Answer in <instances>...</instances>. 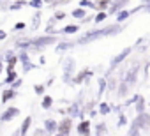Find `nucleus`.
Returning a JSON list of instances; mask_svg holds the SVG:
<instances>
[{"instance_id":"f257e3e1","label":"nucleus","mask_w":150,"mask_h":136,"mask_svg":"<svg viewBox=\"0 0 150 136\" xmlns=\"http://www.w3.org/2000/svg\"><path fill=\"white\" fill-rule=\"evenodd\" d=\"M120 30H122L120 23H115V25H110V27H104V28H97V30L88 32L87 35L80 37L78 42H80V44H87V42H92V41H96V39H99V37H104V35H115V34H118Z\"/></svg>"},{"instance_id":"f03ea898","label":"nucleus","mask_w":150,"mask_h":136,"mask_svg":"<svg viewBox=\"0 0 150 136\" xmlns=\"http://www.w3.org/2000/svg\"><path fill=\"white\" fill-rule=\"evenodd\" d=\"M57 39L53 35H42V37H37L34 39V46L35 48H42V46H50V44H55Z\"/></svg>"},{"instance_id":"7ed1b4c3","label":"nucleus","mask_w":150,"mask_h":136,"mask_svg":"<svg viewBox=\"0 0 150 136\" xmlns=\"http://www.w3.org/2000/svg\"><path fill=\"white\" fill-rule=\"evenodd\" d=\"M71 125H72V118H71V117L62 118V120L58 122V132L64 134V136H67V134L71 132Z\"/></svg>"},{"instance_id":"20e7f679","label":"nucleus","mask_w":150,"mask_h":136,"mask_svg":"<svg viewBox=\"0 0 150 136\" xmlns=\"http://www.w3.org/2000/svg\"><path fill=\"white\" fill-rule=\"evenodd\" d=\"M18 115H20V110L11 106V108H7V110L2 113V117H0V118H2V122H9V120H13V118L18 117Z\"/></svg>"},{"instance_id":"39448f33","label":"nucleus","mask_w":150,"mask_h":136,"mask_svg":"<svg viewBox=\"0 0 150 136\" xmlns=\"http://www.w3.org/2000/svg\"><path fill=\"white\" fill-rule=\"evenodd\" d=\"M72 69H74V60L72 58H69V60H65V67H64V81L65 83H69L71 81V73H72Z\"/></svg>"},{"instance_id":"423d86ee","label":"nucleus","mask_w":150,"mask_h":136,"mask_svg":"<svg viewBox=\"0 0 150 136\" xmlns=\"http://www.w3.org/2000/svg\"><path fill=\"white\" fill-rule=\"evenodd\" d=\"M136 124H138L141 129H148V127H150V115H148V113H139L138 118H136Z\"/></svg>"},{"instance_id":"0eeeda50","label":"nucleus","mask_w":150,"mask_h":136,"mask_svg":"<svg viewBox=\"0 0 150 136\" xmlns=\"http://www.w3.org/2000/svg\"><path fill=\"white\" fill-rule=\"evenodd\" d=\"M129 53H131V48H125V50H122V51H120V53H118V55H117L113 60H111V67H117L120 62H124V60L127 58V55H129Z\"/></svg>"},{"instance_id":"6e6552de","label":"nucleus","mask_w":150,"mask_h":136,"mask_svg":"<svg viewBox=\"0 0 150 136\" xmlns=\"http://www.w3.org/2000/svg\"><path fill=\"white\" fill-rule=\"evenodd\" d=\"M138 71H139V64H136V65H132L131 69H129V73H127V78H125V81L129 83V85H132L134 81H136V76H138Z\"/></svg>"},{"instance_id":"1a4fd4ad","label":"nucleus","mask_w":150,"mask_h":136,"mask_svg":"<svg viewBox=\"0 0 150 136\" xmlns=\"http://www.w3.org/2000/svg\"><path fill=\"white\" fill-rule=\"evenodd\" d=\"M127 2H129V0H117V2L110 7V13H111V14H118V13H122V11H124V6H125Z\"/></svg>"},{"instance_id":"9d476101","label":"nucleus","mask_w":150,"mask_h":136,"mask_svg":"<svg viewBox=\"0 0 150 136\" xmlns=\"http://www.w3.org/2000/svg\"><path fill=\"white\" fill-rule=\"evenodd\" d=\"M78 132H80L81 136H90V122H88V120L80 122V125H78Z\"/></svg>"},{"instance_id":"9b49d317","label":"nucleus","mask_w":150,"mask_h":136,"mask_svg":"<svg viewBox=\"0 0 150 136\" xmlns=\"http://www.w3.org/2000/svg\"><path fill=\"white\" fill-rule=\"evenodd\" d=\"M44 129H46L48 132H57V131H58V124H57L53 118H48V120L44 122Z\"/></svg>"},{"instance_id":"f8f14e48","label":"nucleus","mask_w":150,"mask_h":136,"mask_svg":"<svg viewBox=\"0 0 150 136\" xmlns=\"http://www.w3.org/2000/svg\"><path fill=\"white\" fill-rule=\"evenodd\" d=\"M30 125H32V118H30V117H27V118L23 120V124H21V127H20V136H25V134L28 132V129H30Z\"/></svg>"},{"instance_id":"ddd939ff","label":"nucleus","mask_w":150,"mask_h":136,"mask_svg":"<svg viewBox=\"0 0 150 136\" xmlns=\"http://www.w3.org/2000/svg\"><path fill=\"white\" fill-rule=\"evenodd\" d=\"M16 96V92L13 90V89H7V90H4V94H2V103H7L9 99H13Z\"/></svg>"},{"instance_id":"4468645a","label":"nucleus","mask_w":150,"mask_h":136,"mask_svg":"<svg viewBox=\"0 0 150 136\" xmlns=\"http://www.w3.org/2000/svg\"><path fill=\"white\" fill-rule=\"evenodd\" d=\"M145 106H146V103H145V99L139 96V99H138V103H136V111H138V115H139V113H145Z\"/></svg>"},{"instance_id":"2eb2a0df","label":"nucleus","mask_w":150,"mask_h":136,"mask_svg":"<svg viewBox=\"0 0 150 136\" xmlns=\"http://www.w3.org/2000/svg\"><path fill=\"white\" fill-rule=\"evenodd\" d=\"M72 16H74V18H80V20L83 21V20L87 18V13H85V9L80 7V9H74V11H72Z\"/></svg>"},{"instance_id":"dca6fc26","label":"nucleus","mask_w":150,"mask_h":136,"mask_svg":"<svg viewBox=\"0 0 150 136\" xmlns=\"http://www.w3.org/2000/svg\"><path fill=\"white\" fill-rule=\"evenodd\" d=\"M110 2H111V0H97V4H96V9H99L101 13L110 6Z\"/></svg>"},{"instance_id":"f3484780","label":"nucleus","mask_w":150,"mask_h":136,"mask_svg":"<svg viewBox=\"0 0 150 136\" xmlns=\"http://www.w3.org/2000/svg\"><path fill=\"white\" fill-rule=\"evenodd\" d=\"M129 16H131V13L124 9L122 13H118V14H117V23H122V21H125V20L129 18Z\"/></svg>"},{"instance_id":"a211bd4d","label":"nucleus","mask_w":150,"mask_h":136,"mask_svg":"<svg viewBox=\"0 0 150 136\" xmlns=\"http://www.w3.org/2000/svg\"><path fill=\"white\" fill-rule=\"evenodd\" d=\"M20 58L14 55V57H11V58H7V71H14V65H16V62H18Z\"/></svg>"},{"instance_id":"6ab92c4d","label":"nucleus","mask_w":150,"mask_h":136,"mask_svg":"<svg viewBox=\"0 0 150 136\" xmlns=\"http://www.w3.org/2000/svg\"><path fill=\"white\" fill-rule=\"evenodd\" d=\"M139 125L136 124V120L132 122V125H131V131H129V136H139Z\"/></svg>"},{"instance_id":"aec40b11","label":"nucleus","mask_w":150,"mask_h":136,"mask_svg":"<svg viewBox=\"0 0 150 136\" xmlns=\"http://www.w3.org/2000/svg\"><path fill=\"white\" fill-rule=\"evenodd\" d=\"M110 111H111V108L108 106V103H101V104H99V113H101V115H108Z\"/></svg>"},{"instance_id":"412c9836","label":"nucleus","mask_w":150,"mask_h":136,"mask_svg":"<svg viewBox=\"0 0 150 136\" xmlns=\"http://www.w3.org/2000/svg\"><path fill=\"white\" fill-rule=\"evenodd\" d=\"M30 44H34V41H30V39H27V41H18V42H16V46L21 48V50H27Z\"/></svg>"},{"instance_id":"4be33fe9","label":"nucleus","mask_w":150,"mask_h":136,"mask_svg":"<svg viewBox=\"0 0 150 136\" xmlns=\"http://www.w3.org/2000/svg\"><path fill=\"white\" fill-rule=\"evenodd\" d=\"M16 71H7V78H6V83H14L16 81Z\"/></svg>"},{"instance_id":"5701e85b","label":"nucleus","mask_w":150,"mask_h":136,"mask_svg":"<svg viewBox=\"0 0 150 136\" xmlns=\"http://www.w3.org/2000/svg\"><path fill=\"white\" fill-rule=\"evenodd\" d=\"M51 104H53V99H51L50 96H44V99H42V108H44V110H50Z\"/></svg>"},{"instance_id":"b1692460","label":"nucleus","mask_w":150,"mask_h":136,"mask_svg":"<svg viewBox=\"0 0 150 136\" xmlns=\"http://www.w3.org/2000/svg\"><path fill=\"white\" fill-rule=\"evenodd\" d=\"M62 32L64 34H74V32H78V25H67Z\"/></svg>"},{"instance_id":"393cba45","label":"nucleus","mask_w":150,"mask_h":136,"mask_svg":"<svg viewBox=\"0 0 150 136\" xmlns=\"http://www.w3.org/2000/svg\"><path fill=\"white\" fill-rule=\"evenodd\" d=\"M127 87H129V83H127V81L124 80V81L120 83V89H118V94H120V96H125V94H127Z\"/></svg>"},{"instance_id":"a878e982","label":"nucleus","mask_w":150,"mask_h":136,"mask_svg":"<svg viewBox=\"0 0 150 136\" xmlns=\"http://www.w3.org/2000/svg\"><path fill=\"white\" fill-rule=\"evenodd\" d=\"M25 4H27L25 0H16V2H14V4L11 6V9H13V11H18V9H20V7H23Z\"/></svg>"},{"instance_id":"bb28decb","label":"nucleus","mask_w":150,"mask_h":136,"mask_svg":"<svg viewBox=\"0 0 150 136\" xmlns=\"http://www.w3.org/2000/svg\"><path fill=\"white\" fill-rule=\"evenodd\" d=\"M104 89H106V80L101 78V80H99V97L104 94Z\"/></svg>"},{"instance_id":"cd10ccee","label":"nucleus","mask_w":150,"mask_h":136,"mask_svg":"<svg viewBox=\"0 0 150 136\" xmlns=\"http://www.w3.org/2000/svg\"><path fill=\"white\" fill-rule=\"evenodd\" d=\"M88 74H90V73H88V71H81V73H80V74H78V76H76V78H74V81H76V83H80V81H81V80H83V78H87V76H88Z\"/></svg>"},{"instance_id":"c85d7f7f","label":"nucleus","mask_w":150,"mask_h":136,"mask_svg":"<svg viewBox=\"0 0 150 136\" xmlns=\"http://www.w3.org/2000/svg\"><path fill=\"white\" fill-rule=\"evenodd\" d=\"M42 2H44V0H30V2H28V6H32V7L39 9V7H42Z\"/></svg>"},{"instance_id":"c756f323","label":"nucleus","mask_w":150,"mask_h":136,"mask_svg":"<svg viewBox=\"0 0 150 136\" xmlns=\"http://www.w3.org/2000/svg\"><path fill=\"white\" fill-rule=\"evenodd\" d=\"M69 115H71V118L78 115V104H71V108H69Z\"/></svg>"},{"instance_id":"7c9ffc66","label":"nucleus","mask_w":150,"mask_h":136,"mask_svg":"<svg viewBox=\"0 0 150 136\" xmlns=\"http://www.w3.org/2000/svg\"><path fill=\"white\" fill-rule=\"evenodd\" d=\"M67 48H72V42H60V44L57 46L58 51H64V50H67Z\"/></svg>"},{"instance_id":"2f4dec72","label":"nucleus","mask_w":150,"mask_h":136,"mask_svg":"<svg viewBox=\"0 0 150 136\" xmlns=\"http://www.w3.org/2000/svg\"><path fill=\"white\" fill-rule=\"evenodd\" d=\"M104 131H106V124L103 122V124H99V125H97V134H96V136H103V134H104Z\"/></svg>"},{"instance_id":"473e14b6","label":"nucleus","mask_w":150,"mask_h":136,"mask_svg":"<svg viewBox=\"0 0 150 136\" xmlns=\"http://www.w3.org/2000/svg\"><path fill=\"white\" fill-rule=\"evenodd\" d=\"M80 6L85 9V7H96V4H92L90 2V0H81V2H80Z\"/></svg>"},{"instance_id":"72a5a7b5","label":"nucleus","mask_w":150,"mask_h":136,"mask_svg":"<svg viewBox=\"0 0 150 136\" xmlns=\"http://www.w3.org/2000/svg\"><path fill=\"white\" fill-rule=\"evenodd\" d=\"M104 18H106V13L103 11V13H99V14H97V16L94 18V21H96V23H101V21H103Z\"/></svg>"},{"instance_id":"f704fd0d","label":"nucleus","mask_w":150,"mask_h":136,"mask_svg":"<svg viewBox=\"0 0 150 136\" xmlns=\"http://www.w3.org/2000/svg\"><path fill=\"white\" fill-rule=\"evenodd\" d=\"M34 90H35L37 96H42V92H44V85H34Z\"/></svg>"},{"instance_id":"c9c22d12","label":"nucleus","mask_w":150,"mask_h":136,"mask_svg":"<svg viewBox=\"0 0 150 136\" xmlns=\"http://www.w3.org/2000/svg\"><path fill=\"white\" fill-rule=\"evenodd\" d=\"M32 69H34V65H32V64H30V60H28V62H25V64H23V71H25V73H28V71H32Z\"/></svg>"},{"instance_id":"e433bc0d","label":"nucleus","mask_w":150,"mask_h":136,"mask_svg":"<svg viewBox=\"0 0 150 136\" xmlns=\"http://www.w3.org/2000/svg\"><path fill=\"white\" fill-rule=\"evenodd\" d=\"M39 20H41V14L37 13V14L34 16V23H32V27H34V28H37V27H39Z\"/></svg>"},{"instance_id":"4c0bfd02","label":"nucleus","mask_w":150,"mask_h":136,"mask_svg":"<svg viewBox=\"0 0 150 136\" xmlns=\"http://www.w3.org/2000/svg\"><path fill=\"white\" fill-rule=\"evenodd\" d=\"M18 58H20V60H21V62H23V64H25V62H28V57H27V53H25V51H21V53H20V57H18Z\"/></svg>"},{"instance_id":"58836bf2","label":"nucleus","mask_w":150,"mask_h":136,"mask_svg":"<svg viewBox=\"0 0 150 136\" xmlns=\"http://www.w3.org/2000/svg\"><path fill=\"white\" fill-rule=\"evenodd\" d=\"M21 87V80H16L14 83H13V90H16V89H20Z\"/></svg>"},{"instance_id":"ea45409f","label":"nucleus","mask_w":150,"mask_h":136,"mask_svg":"<svg viewBox=\"0 0 150 136\" xmlns=\"http://www.w3.org/2000/svg\"><path fill=\"white\" fill-rule=\"evenodd\" d=\"M125 122H127V120H125V115H120V120H118V125L122 127V125H125Z\"/></svg>"},{"instance_id":"a19ab883","label":"nucleus","mask_w":150,"mask_h":136,"mask_svg":"<svg viewBox=\"0 0 150 136\" xmlns=\"http://www.w3.org/2000/svg\"><path fill=\"white\" fill-rule=\"evenodd\" d=\"M64 16H65V14H64V13H62V11H58V13H57V14H55V20H62V18H64Z\"/></svg>"},{"instance_id":"79ce46f5","label":"nucleus","mask_w":150,"mask_h":136,"mask_svg":"<svg viewBox=\"0 0 150 136\" xmlns=\"http://www.w3.org/2000/svg\"><path fill=\"white\" fill-rule=\"evenodd\" d=\"M34 136H44V131L42 129H35V134Z\"/></svg>"},{"instance_id":"37998d69","label":"nucleus","mask_w":150,"mask_h":136,"mask_svg":"<svg viewBox=\"0 0 150 136\" xmlns=\"http://www.w3.org/2000/svg\"><path fill=\"white\" fill-rule=\"evenodd\" d=\"M23 28H25L23 23H16V30H23Z\"/></svg>"},{"instance_id":"c03bdc74","label":"nucleus","mask_w":150,"mask_h":136,"mask_svg":"<svg viewBox=\"0 0 150 136\" xmlns=\"http://www.w3.org/2000/svg\"><path fill=\"white\" fill-rule=\"evenodd\" d=\"M145 7H150V0H146V6Z\"/></svg>"},{"instance_id":"a18cd8bd","label":"nucleus","mask_w":150,"mask_h":136,"mask_svg":"<svg viewBox=\"0 0 150 136\" xmlns=\"http://www.w3.org/2000/svg\"><path fill=\"white\" fill-rule=\"evenodd\" d=\"M55 136H64V134H60V132H55Z\"/></svg>"}]
</instances>
